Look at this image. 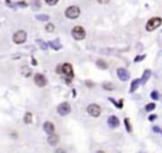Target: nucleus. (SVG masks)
Returning a JSON list of instances; mask_svg holds the SVG:
<instances>
[{
	"mask_svg": "<svg viewBox=\"0 0 162 153\" xmlns=\"http://www.w3.org/2000/svg\"><path fill=\"white\" fill-rule=\"evenodd\" d=\"M65 15H66L69 19H76L79 18L80 15V8L76 6V5H72V6H69L65 12Z\"/></svg>",
	"mask_w": 162,
	"mask_h": 153,
	"instance_id": "f257e3e1",
	"label": "nucleus"
},
{
	"mask_svg": "<svg viewBox=\"0 0 162 153\" xmlns=\"http://www.w3.org/2000/svg\"><path fill=\"white\" fill-rule=\"evenodd\" d=\"M57 71L61 74H63L65 76H67V77H73V68H72V66L70 65V63H63L62 66H58V68H57Z\"/></svg>",
	"mask_w": 162,
	"mask_h": 153,
	"instance_id": "f03ea898",
	"label": "nucleus"
},
{
	"mask_svg": "<svg viewBox=\"0 0 162 153\" xmlns=\"http://www.w3.org/2000/svg\"><path fill=\"white\" fill-rule=\"evenodd\" d=\"M85 36H86V32H85V29L82 28V27H80V25H76L73 29H72V37L76 39V40H81V39H84L85 38Z\"/></svg>",
	"mask_w": 162,
	"mask_h": 153,
	"instance_id": "7ed1b4c3",
	"label": "nucleus"
},
{
	"mask_svg": "<svg viewBox=\"0 0 162 153\" xmlns=\"http://www.w3.org/2000/svg\"><path fill=\"white\" fill-rule=\"evenodd\" d=\"M161 24H162V19L161 18H152V19L148 20V23L146 25V29L151 32V30H155L156 28H158Z\"/></svg>",
	"mask_w": 162,
	"mask_h": 153,
	"instance_id": "20e7f679",
	"label": "nucleus"
},
{
	"mask_svg": "<svg viewBox=\"0 0 162 153\" xmlns=\"http://www.w3.org/2000/svg\"><path fill=\"white\" fill-rule=\"evenodd\" d=\"M26 39H27V33L24 32V30H18V32H15L14 36H13V40H14V43H17V44L24 43Z\"/></svg>",
	"mask_w": 162,
	"mask_h": 153,
	"instance_id": "39448f33",
	"label": "nucleus"
},
{
	"mask_svg": "<svg viewBox=\"0 0 162 153\" xmlns=\"http://www.w3.org/2000/svg\"><path fill=\"white\" fill-rule=\"evenodd\" d=\"M86 110H88V114L94 117V118H98L100 115V113H101V109H100V106L98 104H90Z\"/></svg>",
	"mask_w": 162,
	"mask_h": 153,
	"instance_id": "423d86ee",
	"label": "nucleus"
},
{
	"mask_svg": "<svg viewBox=\"0 0 162 153\" xmlns=\"http://www.w3.org/2000/svg\"><path fill=\"white\" fill-rule=\"evenodd\" d=\"M34 84L39 87H45L47 85V78L45 75H42V74H37L34 76Z\"/></svg>",
	"mask_w": 162,
	"mask_h": 153,
	"instance_id": "0eeeda50",
	"label": "nucleus"
},
{
	"mask_svg": "<svg viewBox=\"0 0 162 153\" xmlns=\"http://www.w3.org/2000/svg\"><path fill=\"white\" fill-rule=\"evenodd\" d=\"M57 111H58V114L65 117V115H67L70 111H71V106L67 104V103H62L57 106Z\"/></svg>",
	"mask_w": 162,
	"mask_h": 153,
	"instance_id": "6e6552de",
	"label": "nucleus"
},
{
	"mask_svg": "<svg viewBox=\"0 0 162 153\" xmlns=\"http://www.w3.org/2000/svg\"><path fill=\"white\" fill-rule=\"evenodd\" d=\"M117 74H118L119 80H122V81H127V80H129V77H131V75H129V72H128V70H125V68H118Z\"/></svg>",
	"mask_w": 162,
	"mask_h": 153,
	"instance_id": "1a4fd4ad",
	"label": "nucleus"
},
{
	"mask_svg": "<svg viewBox=\"0 0 162 153\" xmlns=\"http://www.w3.org/2000/svg\"><path fill=\"white\" fill-rule=\"evenodd\" d=\"M43 130L46 132L47 134H53L55 133V125H53V123H51V121H45V124H43Z\"/></svg>",
	"mask_w": 162,
	"mask_h": 153,
	"instance_id": "9d476101",
	"label": "nucleus"
},
{
	"mask_svg": "<svg viewBox=\"0 0 162 153\" xmlns=\"http://www.w3.org/2000/svg\"><path fill=\"white\" fill-rule=\"evenodd\" d=\"M108 124H109L110 128H118L121 123H119V119H118L117 117L112 115V117L108 118Z\"/></svg>",
	"mask_w": 162,
	"mask_h": 153,
	"instance_id": "9b49d317",
	"label": "nucleus"
},
{
	"mask_svg": "<svg viewBox=\"0 0 162 153\" xmlns=\"http://www.w3.org/2000/svg\"><path fill=\"white\" fill-rule=\"evenodd\" d=\"M58 140H60V137L57 136V134H51L49 137H48V139H47V142H48V144L49 146H57L58 144Z\"/></svg>",
	"mask_w": 162,
	"mask_h": 153,
	"instance_id": "f8f14e48",
	"label": "nucleus"
},
{
	"mask_svg": "<svg viewBox=\"0 0 162 153\" xmlns=\"http://www.w3.org/2000/svg\"><path fill=\"white\" fill-rule=\"evenodd\" d=\"M139 84H142V82H141V80H133V81H132V84H131V89H129V91H131V93H134V91L138 89Z\"/></svg>",
	"mask_w": 162,
	"mask_h": 153,
	"instance_id": "ddd939ff",
	"label": "nucleus"
},
{
	"mask_svg": "<svg viewBox=\"0 0 162 153\" xmlns=\"http://www.w3.org/2000/svg\"><path fill=\"white\" fill-rule=\"evenodd\" d=\"M20 74L23 75L24 77H28V76H30V68L28 67V66H22V68H20Z\"/></svg>",
	"mask_w": 162,
	"mask_h": 153,
	"instance_id": "4468645a",
	"label": "nucleus"
},
{
	"mask_svg": "<svg viewBox=\"0 0 162 153\" xmlns=\"http://www.w3.org/2000/svg\"><path fill=\"white\" fill-rule=\"evenodd\" d=\"M96 66H98L99 68H101V70H106L108 68V63L105 62L104 59H98V61H96Z\"/></svg>",
	"mask_w": 162,
	"mask_h": 153,
	"instance_id": "2eb2a0df",
	"label": "nucleus"
},
{
	"mask_svg": "<svg viewBox=\"0 0 162 153\" xmlns=\"http://www.w3.org/2000/svg\"><path fill=\"white\" fill-rule=\"evenodd\" d=\"M149 76H151V71H149V70H146V71H144V74H143V77L141 78V82H142V85L147 82V80L149 78Z\"/></svg>",
	"mask_w": 162,
	"mask_h": 153,
	"instance_id": "dca6fc26",
	"label": "nucleus"
},
{
	"mask_svg": "<svg viewBox=\"0 0 162 153\" xmlns=\"http://www.w3.org/2000/svg\"><path fill=\"white\" fill-rule=\"evenodd\" d=\"M49 46H51V48L56 49V51H58V49L61 48V44L58 43V40H57V39H55V40H52V42H49Z\"/></svg>",
	"mask_w": 162,
	"mask_h": 153,
	"instance_id": "f3484780",
	"label": "nucleus"
},
{
	"mask_svg": "<svg viewBox=\"0 0 162 153\" xmlns=\"http://www.w3.org/2000/svg\"><path fill=\"white\" fill-rule=\"evenodd\" d=\"M32 119H33L32 113H26V115H24V123L26 124H30L32 123Z\"/></svg>",
	"mask_w": 162,
	"mask_h": 153,
	"instance_id": "a211bd4d",
	"label": "nucleus"
},
{
	"mask_svg": "<svg viewBox=\"0 0 162 153\" xmlns=\"http://www.w3.org/2000/svg\"><path fill=\"white\" fill-rule=\"evenodd\" d=\"M109 100L112 101V103H114V104H115V106H117V108H123V100H119L118 103H117V101H115L114 99H112V98H110Z\"/></svg>",
	"mask_w": 162,
	"mask_h": 153,
	"instance_id": "6ab92c4d",
	"label": "nucleus"
},
{
	"mask_svg": "<svg viewBox=\"0 0 162 153\" xmlns=\"http://www.w3.org/2000/svg\"><path fill=\"white\" fill-rule=\"evenodd\" d=\"M155 108H156V104H153V103H151V104H148V105H146V111H152V110H155Z\"/></svg>",
	"mask_w": 162,
	"mask_h": 153,
	"instance_id": "aec40b11",
	"label": "nucleus"
},
{
	"mask_svg": "<svg viewBox=\"0 0 162 153\" xmlns=\"http://www.w3.org/2000/svg\"><path fill=\"white\" fill-rule=\"evenodd\" d=\"M124 123H125L127 130L129 132V133H132V127H131V124H129V119H128V118H127V119H124Z\"/></svg>",
	"mask_w": 162,
	"mask_h": 153,
	"instance_id": "412c9836",
	"label": "nucleus"
},
{
	"mask_svg": "<svg viewBox=\"0 0 162 153\" xmlns=\"http://www.w3.org/2000/svg\"><path fill=\"white\" fill-rule=\"evenodd\" d=\"M37 42H38V44H39V47L43 49V51H46L47 49V44L45 43V42H43V40H37Z\"/></svg>",
	"mask_w": 162,
	"mask_h": 153,
	"instance_id": "4be33fe9",
	"label": "nucleus"
},
{
	"mask_svg": "<svg viewBox=\"0 0 162 153\" xmlns=\"http://www.w3.org/2000/svg\"><path fill=\"white\" fill-rule=\"evenodd\" d=\"M46 30H47V32H53V30H55V25H53V24H47L46 25Z\"/></svg>",
	"mask_w": 162,
	"mask_h": 153,
	"instance_id": "5701e85b",
	"label": "nucleus"
},
{
	"mask_svg": "<svg viewBox=\"0 0 162 153\" xmlns=\"http://www.w3.org/2000/svg\"><path fill=\"white\" fill-rule=\"evenodd\" d=\"M151 98H152L153 100H158V93H157V91H152V93H151Z\"/></svg>",
	"mask_w": 162,
	"mask_h": 153,
	"instance_id": "b1692460",
	"label": "nucleus"
},
{
	"mask_svg": "<svg viewBox=\"0 0 162 153\" xmlns=\"http://www.w3.org/2000/svg\"><path fill=\"white\" fill-rule=\"evenodd\" d=\"M37 19L38 20H48V15L43 14V15H37Z\"/></svg>",
	"mask_w": 162,
	"mask_h": 153,
	"instance_id": "393cba45",
	"label": "nucleus"
},
{
	"mask_svg": "<svg viewBox=\"0 0 162 153\" xmlns=\"http://www.w3.org/2000/svg\"><path fill=\"white\" fill-rule=\"evenodd\" d=\"M103 87H104L105 90H114V86H113V85H110V84H104V85H103Z\"/></svg>",
	"mask_w": 162,
	"mask_h": 153,
	"instance_id": "a878e982",
	"label": "nucleus"
},
{
	"mask_svg": "<svg viewBox=\"0 0 162 153\" xmlns=\"http://www.w3.org/2000/svg\"><path fill=\"white\" fill-rule=\"evenodd\" d=\"M46 3H47L48 5H56V4L58 3V0H46Z\"/></svg>",
	"mask_w": 162,
	"mask_h": 153,
	"instance_id": "bb28decb",
	"label": "nucleus"
},
{
	"mask_svg": "<svg viewBox=\"0 0 162 153\" xmlns=\"http://www.w3.org/2000/svg\"><path fill=\"white\" fill-rule=\"evenodd\" d=\"M142 59H144V56H137L134 58V62H139V61H142Z\"/></svg>",
	"mask_w": 162,
	"mask_h": 153,
	"instance_id": "cd10ccee",
	"label": "nucleus"
},
{
	"mask_svg": "<svg viewBox=\"0 0 162 153\" xmlns=\"http://www.w3.org/2000/svg\"><path fill=\"white\" fill-rule=\"evenodd\" d=\"M55 153H66V151H65L63 148H58V149H56Z\"/></svg>",
	"mask_w": 162,
	"mask_h": 153,
	"instance_id": "c85d7f7f",
	"label": "nucleus"
},
{
	"mask_svg": "<svg viewBox=\"0 0 162 153\" xmlns=\"http://www.w3.org/2000/svg\"><path fill=\"white\" fill-rule=\"evenodd\" d=\"M98 2H99L100 4H108V3L110 2V0H98Z\"/></svg>",
	"mask_w": 162,
	"mask_h": 153,
	"instance_id": "c756f323",
	"label": "nucleus"
},
{
	"mask_svg": "<svg viewBox=\"0 0 162 153\" xmlns=\"http://www.w3.org/2000/svg\"><path fill=\"white\" fill-rule=\"evenodd\" d=\"M18 5H19V6H23V8H24V6H27V3H24V2H20V3H18Z\"/></svg>",
	"mask_w": 162,
	"mask_h": 153,
	"instance_id": "7c9ffc66",
	"label": "nucleus"
},
{
	"mask_svg": "<svg viewBox=\"0 0 162 153\" xmlns=\"http://www.w3.org/2000/svg\"><path fill=\"white\" fill-rule=\"evenodd\" d=\"M33 4H34V9H37L39 5H38V0H34V2H33Z\"/></svg>",
	"mask_w": 162,
	"mask_h": 153,
	"instance_id": "2f4dec72",
	"label": "nucleus"
},
{
	"mask_svg": "<svg viewBox=\"0 0 162 153\" xmlns=\"http://www.w3.org/2000/svg\"><path fill=\"white\" fill-rule=\"evenodd\" d=\"M148 119H149L151 121H152V120H155V119H156V115H151V117H149Z\"/></svg>",
	"mask_w": 162,
	"mask_h": 153,
	"instance_id": "473e14b6",
	"label": "nucleus"
},
{
	"mask_svg": "<svg viewBox=\"0 0 162 153\" xmlns=\"http://www.w3.org/2000/svg\"><path fill=\"white\" fill-rule=\"evenodd\" d=\"M86 84H88V86H93V82H90V81H86Z\"/></svg>",
	"mask_w": 162,
	"mask_h": 153,
	"instance_id": "72a5a7b5",
	"label": "nucleus"
},
{
	"mask_svg": "<svg viewBox=\"0 0 162 153\" xmlns=\"http://www.w3.org/2000/svg\"><path fill=\"white\" fill-rule=\"evenodd\" d=\"M96 153H105V152H104V151H98Z\"/></svg>",
	"mask_w": 162,
	"mask_h": 153,
	"instance_id": "f704fd0d",
	"label": "nucleus"
}]
</instances>
